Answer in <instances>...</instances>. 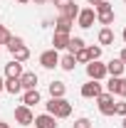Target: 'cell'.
I'll use <instances>...</instances> for the list:
<instances>
[{
    "instance_id": "3",
    "label": "cell",
    "mask_w": 126,
    "mask_h": 128,
    "mask_svg": "<svg viewBox=\"0 0 126 128\" xmlns=\"http://www.w3.org/2000/svg\"><path fill=\"white\" fill-rule=\"evenodd\" d=\"M96 106H99V113L101 116H114V106H116V101H114V94L109 91H101V94L94 98Z\"/></svg>"
},
{
    "instance_id": "17",
    "label": "cell",
    "mask_w": 126,
    "mask_h": 128,
    "mask_svg": "<svg viewBox=\"0 0 126 128\" xmlns=\"http://www.w3.org/2000/svg\"><path fill=\"white\" fill-rule=\"evenodd\" d=\"M64 94H67V84L64 81H52L49 84V96L52 98H64Z\"/></svg>"
},
{
    "instance_id": "13",
    "label": "cell",
    "mask_w": 126,
    "mask_h": 128,
    "mask_svg": "<svg viewBox=\"0 0 126 128\" xmlns=\"http://www.w3.org/2000/svg\"><path fill=\"white\" fill-rule=\"evenodd\" d=\"M124 69H126V64L121 62V59H111V62L106 64V74H109V76H124Z\"/></svg>"
},
{
    "instance_id": "10",
    "label": "cell",
    "mask_w": 126,
    "mask_h": 128,
    "mask_svg": "<svg viewBox=\"0 0 126 128\" xmlns=\"http://www.w3.org/2000/svg\"><path fill=\"white\" fill-rule=\"evenodd\" d=\"M32 123H35V128H57V118L49 113H40V116H35Z\"/></svg>"
},
{
    "instance_id": "25",
    "label": "cell",
    "mask_w": 126,
    "mask_h": 128,
    "mask_svg": "<svg viewBox=\"0 0 126 128\" xmlns=\"http://www.w3.org/2000/svg\"><path fill=\"white\" fill-rule=\"evenodd\" d=\"M22 44H25V40H22V37H15V34H13V37H10V42H8V49L13 52V49L22 47Z\"/></svg>"
},
{
    "instance_id": "5",
    "label": "cell",
    "mask_w": 126,
    "mask_h": 128,
    "mask_svg": "<svg viewBox=\"0 0 126 128\" xmlns=\"http://www.w3.org/2000/svg\"><path fill=\"white\" fill-rule=\"evenodd\" d=\"M35 121V113H32L30 106H17L15 108V123L17 126H32Z\"/></svg>"
},
{
    "instance_id": "6",
    "label": "cell",
    "mask_w": 126,
    "mask_h": 128,
    "mask_svg": "<svg viewBox=\"0 0 126 128\" xmlns=\"http://www.w3.org/2000/svg\"><path fill=\"white\" fill-rule=\"evenodd\" d=\"M106 91L121 96V98H126V79H124V76H111L109 84H106Z\"/></svg>"
},
{
    "instance_id": "38",
    "label": "cell",
    "mask_w": 126,
    "mask_h": 128,
    "mask_svg": "<svg viewBox=\"0 0 126 128\" xmlns=\"http://www.w3.org/2000/svg\"><path fill=\"white\" fill-rule=\"evenodd\" d=\"M121 126H124V128H126V116H124V121H121Z\"/></svg>"
},
{
    "instance_id": "35",
    "label": "cell",
    "mask_w": 126,
    "mask_h": 128,
    "mask_svg": "<svg viewBox=\"0 0 126 128\" xmlns=\"http://www.w3.org/2000/svg\"><path fill=\"white\" fill-rule=\"evenodd\" d=\"M3 89H5V79L0 76V91H3Z\"/></svg>"
},
{
    "instance_id": "12",
    "label": "cell",
    "mask_w": 126,
    "mask_h": 128,
    "mask_svg": "<svg viewBox=\"0 0 126 128\" xmlns=\"http://www.w3.org/2000/svg\"><path fill=\"white\" fill-rule=\"evenodd\" d=\"M37 74L35 72H22L20 76V84H22V91H30V89H37Z\"/></svg>"
},
{
    "instance_id": "18",
    "label": "cell",
    "mask_w": 126,
    "mask_h": 128,
    "mask_svg": "<svg viewBox=\"0 0 126 128\" xmlns=\"http://www.w3.org/2000/svg\"><path fill=\"white\" fill-rule=\"evenodd\" d=\"M72 25H74V22H72V20H67V17H57V22H54V32H64V34H69V32H72Z\"/></svg>"
},
{
    "instance_id": "1",
    "label": "cell",
    "mask_w": 126,
    "mask_h": 128,
    "mask_svg": "<svg viewBox=\"0 0 126 128\" xmlns=\"http://www.w3.org/2000/svg\"><path fill=\"white\" fill-rule=\"evenodd\" d=\"M45 108H47V113L54 116V118H69V116H72V104H69L67 98H49L47 104H45Z\"/></svg>"
},
{
    "instance_id": "2",
    "label": "cell",
    "mask_w": 126,
    "mask_h": 128,
    "mask_svg": "<svg viewBox=\"0 0 126 128\" xmlns=\"http://www.w3.org/2000/svg\"><path fill=\"white\" fill-rule=\"evenodd\" d=\"M94 12H96V22H99L101 27H111V22L116 20V15H114V8H111L109 0H101L99 5H94Z\"/></svg>"
},
{
    "instance_id": "33",
    "label": "cell",
    "mask_w": 126,
    "mask_h": 128,
    "mask_svg": "<svg viewBox=\"0 0 126 128\" xmlns=\"http://www.w3.org/2000/svg\"><path fill=\"white\" fill-rule=\"evenodd\" d=\"M32 2H35V5H45L47 0H32Z\"/></svg>"
},
{
    "instance_id": "21",
    "label": "cell",
    "mask_w": 126,
    "mask_h": 128,
    "mask_svg": "<svg viewBox=\"0 0 126 128\" xmlns=\"http://www.w3.org/2000/svg\"><path fill=\"white\" fill-rule=\"evenodd\" d=\"M59 15L74 22V20H77V15H79V5H77V2H72V5H67V8H64V10L59 12Z\"/></svg>"
},
{
    "instance_id": "11",
    "label": "cell",
    "mask_w": 126,
    "mask_h": 128,
    "mask_svg": "<svg viewBox=\"0 0 126 128\" xmlns=\"http://www.w3.org/2000/svg\"><path fill=\"white\" fill-rule=\"evenodd\" d=\"M22 72H25V69H22V64L15 62V59L5 64V79H20V76H22Z\"/></svg>"
},
{
    "instance_id": "14",
    "label": "cell",
    "mask_w": 126,
    "mask_h": 128,
    "mask_svg": "<svg viewBox=\"0 0 126 128\" xmlns=\"http://www.w3.org/2000/svg\"><path fill=\"white\" fill-rule=\"evenodd\" d=\"M40 101H42V96H40L37 89H30V91L22 94V106H30V108H32V106H37Z\"/></svg>"
},
{
    "instance_id": "16",
    "label": "cell",
    "mask_w": 126,
    "mask_h": 128,
    "mask_svg": "<svg viewBox=\"0 0 126 128\" xmlns=\"http://www.w3.org/2000/svg\"><path fill=\"white\" fill-rule=\"evenodd\" d=\"M69 37H72V34L54 32V37H52V44H54V47H52V49H57V52H59V49H67V44H69Z\"/></svg>"
},
{
    "instance_id": "4",
    "label": "cell",
    "mask_w": 126,
    "mask_h": 128,
    "mask_svg": "<svg viewBox=\"0 0 126 128\" xmlns=\"http://www.w3.org/2000/svg\"><path fill=\"white\" fill-rule=\"evenodd\" d=\"M87 76L94 81H101L106 79V64H101L99 59H94V62H87Z\"/></svg>"
},
{
    "instance_id": "9",
    "label": "cell",
    "mask_w": 126,
    "mask_h": 128,
    "mask_svg": "<svg viewBox=\"0 0 126 128\" xmlns=\"http://www.w3.org/2000/svg\"><path fill=\"white\" fill-rule=\"evenodd\" d=\"M79 94L84 96V98H96V96L101 94V84L94 81V79H89L87 84H82V91H79Z\"/></svg>"
},
{
    "instance_id": "22",
    "label": "cell",
    "mask_w": 126,
    "mask_h": 128,
    "mask_svg": "<svg viewBox=\"0 0 126 128\" xmlns=\"http://www.w3.org/2000/svg\"><path fill=\"white\" fill-rule=\"evenodd\" d=\"M87 44H84V40L82 37H69V44H67V52L69 54H74V52H79V49H84Z\"/></svg>"
},
{
    "instance_id": "7",
    "label": "cell",
    "mask_w": 126,
    "mask_h": 128,
    "mask_svg": "<svg viewBox=\"0 0 126 128\" xmlns=\"http://www.w3.org/2000/svg\"><path fill=\"white\" fill-rule=\"evenodd\" d=\"M94 20H96L94 8H84V10H79V15H77V25L82 30H89V27L94 25Z\"/></svg>"
},
{
    "instance_id": "36",
    "label": "cell",
    "mask_w": 126,
    "mask_h": 128,
    "mask_svg": "<svg viewBox=\"0 0 126 128\" xmlns=\"http://www.w3.org/2000/svg\"><path fill=\"white\" fill-rule=\"evenodd\" d=\"M0 128H10V123H3V121H0Z\"/></svg>"
},
{
    "instance_id": "23",
    "label": "cell",
    "mask_w": 126,
    "mask_h": 128,
    "mask_svg": "<svg viewBox=\"0 0 126 128\" xmlns=\"http://www.w3.org/2000/svg\"><path fill=\"white\" fill-rule=\"evenodd\" d=\"M5 91L8 94H20L22 91V84H20V79H5Z\"/></svg>"
},
{
    "instance_id": "29",
    "label": "cell",
    "mask_w": 126,
    "mask_h": 128,
    "mask_svg": "<svg viewBox=\"0 0 126 128\" xmlns=\"http://www.w3.org/2000/svg\"><path fill=\"white\" fill-rule=\"evenodd\" d=\"M72 128H92V121H89V118H77V121L72 123Z\"/></svg>"
},
{
    "instance_id": "8",
    "label": "cell",
    "mask_w": 126,
    "mask_h": 128,
    "mask_svg": "<svg viewBox=\"0 0 126 128\" xmlns=\"http://www.w3.org/2000/svg\"><path fill=\"white\" fill-rule=\"evenodd\" d=\"M40 64H42L45 69H54V66H59V52H57V49H47V52H42V54H40Z\"/></svg>"
},
{
    "instance_id": "15",
    "label": "cell",
    "mask_w": 126,
    "mask_h": 128,
    "mask_svg": "<svg viewBox=\"0 0 126 128\" xmlns=\"http://www.w3.org/2000/svg\"><path fill=\"white\" fill-rule=\"evenodd\" d=\"M99 47H106V44H114V30L111 27H101L99 30Z\"/></svg>"
},
{
    "instance_id": "27",
    "label": "cell",
    "mask_w": 126,
    "mask_h": 128,
    "mask_svg": "<svg viewBox=\"0 0 126 128\" xmlns=\"http://www.w3.org/2000/svg\"><path fill=\"white\" fill-rule=\"evenodd\" d=\"M10 37H13L10 30H8L5 25H0V44H8V42H10Z\"/></svg>"
},
{
    "instance_id": "32",
    "label": "cell",
    "mask_w": 126,
    "mask_h": 128,
    "mask_svg": "<svg viewBox=\"0 0 126 128\" xmlns=\"http://www.w3.org/2000/svg\"><path fill=\"white\" fill-rule=\"evenodd\" d=\"M87 2H89V5L94 8V5H99V2H101V0H87Z\"/></svg>"
},
{
    "instance_id": "19",
    "label": "cell",
    "mask_w": 126,
    "mask_h": 128,
    "mask_svg": "<svg viewBox=\"0 0 126 128\" xmlns=\"http://www.w3.org/2000/svg\"><path fill=\"white\" fill-rule=\"evenodd\" d=\"M59 66H62L64 72H74V66H77V59H74V54H64V57H59Z\"/></svg>"
},
{
    "instance_id": "20",
    "label": "cell",
    "mask_w": 126,
    "mask_h": 128,
    "mask_svg": "<svg viewBox=\"0 0 126 128\" xmlns=\"http://www.w3.org/2000/svg\"><path fill=\"white\" fill-rule=\"evenodd\" d=\"M13 59H15V62H27V59H30V49L25 47V44H22V47H17V49H13Z\"/></svg>"
},
{
    "instance_id": "31",
    "label": "cell",
    "mask_w": 126,
    "mask_h": 128,
    "mask_svg": "<svg viewBox=\"0 0 126 128\" xmlns=\"http://www.w3.org/2000/svg\"><path fill=\"white\" fill-rule=\"evenodd\" d=\"M119 59H121V62H124V64H126V47H124V49H121V54H119Z\"/></svg>"
},
{
    "instance_id": "28",
    "label": "cell",
    "mask_w": 126,
    "mask_h": 128,
    "mask_svg": "<svg viewBox=\"0 0 126 128\" xmlns=\"http://www.w3.org/2000/svg\"><path fill=\"white\" fill-rule=\"evenodd\" d=\"M114 116H126V101H116V106H114Z\"/></svg>"
},
{
    "instance_id": "26",
    "label": "cell",
    "mask_w": 126,
    "mask_h": 128,
    "mask_svg": "<svg viewBox=\"0 0 126 128\" xmlns=\"http://www.w3.org/2000/svg\"><path fill=\"white\" fill-rule=\"evenodd\" d=\"M74 59H77V64H87V62H89L87 47H84V49H79V52H74Z\"/></svg>"
},
{
    "instance_id": "37",
    "label": "cell",
    "mask_w": 126,
    "mask_h": 128,
    "mask_svg": "<svg viewBox=\"0 0 126 128\" xmlns=\"http://www.w3.org/2000/svg\"><path fill=\"white\" fill-rule=\"evenodd\" d=\"M121 37H124V42H126V27H124V32H121Z\"/></svg>"
},
{
    "instance_id": "34",
    "label": "cell",
    "mask_w": 126,
    "mask_h": 128,
    "mask_svg": "<svg viewBox=\"0 0 126 128\" xmlns=\"http://www.w3.org/2000/svg\"><path fill=\"white\" fill-rule=\"evenodd\" d=\"M17 5H27V2H30V0H15Z\"/></svg>"
},
{
    "instance_id": "39",
    "label": "cell",
    "mask_w": 126,
    "mask_h": 128,
    "mask_svg": "<svg viewBox=\"0 0 126 128\" xmlns=\"http://www.w3.org/2000/svg\"><path fill=\"white\" fill-rule=\"evenodd\" d=\"M124 5H126V0H124Z\"/></svg>"
},
{
    "instance_id": "24",
    "label": "cell",
    "mask_w": 126,
    "mask_h": 128,
    "mask_svg": "<svg viewBox=\"0 0 126 128\" xmlns=\"http://www.w3.org/2000/svg\"><path fill=\"white\" fill-rule=\"evenodd\" d=\"M87 54H89V62H94V59H101V47L99 44H92V47H87Z\"/></svg>"
},
{
    "instance_id": "30",
    "label": "cell",
    "mask_w": 126,
    "mask_h": 128,
    "mask_svg": "<svg viewBox=\"0 0 126 128\" xmlns=\"http://www.w3.org/2000/svg\"><path fill=\"white\" fill-rule=\"evenodd\" d=\"M52 2H54V8H57V10H59V12H62L64 8H67V5H72V2H74V0H52Z\"/></svg>"
}]
</instances>
